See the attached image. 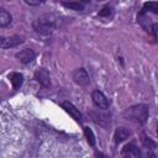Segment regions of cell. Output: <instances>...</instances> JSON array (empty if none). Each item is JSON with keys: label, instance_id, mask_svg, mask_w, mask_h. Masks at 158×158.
I'll use <instances>...</instances> for the list:
<instances>
[{"label": "cell", "instance_id": "2", "mask_svg": "<svg viewBox=\"0 0 158 158\" xmlns=\"http://www.w3.org/2000/svg\"><path fill=\"white\" fill-rule=\"evenodd\" d=\"M123 116L127 120L135 121L137 123H144L148 118V105H146V104L133 105L125 110Z\"/></svg>", "mask_w": 158, "mask_h": 158}, {"label": "cell", "instance_id": "8", "mask_svg": "<svg viewBox=\"0 0 158 158\" xmlns=\"http://www.w3.org/2000/svg\"><path fill=\"white\" fill-rule=\"evenodd\" d=\"M35 78H36V80H37L41 85H43L44 88H48V86L51 85L49 73H48L46 69H43V68L38 69V70L35 73Z\"/></svg>", "mask_w": 158, "mask_h": 158}, {"label": "cell", "instance_id": "1", "mask_svg": "<svg viewBox=\"0 0 158 158\" xmlns=\"http://www.w3.org/2000/svg\"><path fill=\"white\" fill-rule=\"evenodd\" d=\"M33 28L41 35H49L56 28V17L51 14L41 15L33 22Z\"/></svg>", "mask_w": 158, "mask_h": 158}, {"label": "cell", "instance_id": "5", "mask_svg": "<svg viewBox=\"0 0 158 158\" xmlns=\"http://www.w3.org/2000/svg\"><path fill=\"white\" fill-rule=\"evenodd\" d=\"M23 42L22 37L20 36H10V37H4L0 36V47L1 48H12V47H17Z\"/></svg>", "mask_w": 158, "mask_h": 158}, {"label": "cell", "instance_id": "7", "mask_svg": "<svg viewBox=\"0 0 158 158\" xmlns=\"http://www.w3.org/2000/svg\"><path fill=\"white\" fill-rule=\"evenodd\" d=\"M35 57H36V54H35V52H33L31 48H25V49L20 51V52L16 54V58H17L21 63H23V64L31 63V62L35 59Z\"/></svg>", "mask_w": 158, "mask_h": 158}, {"label": "cell", "instance_id": "9", "mask_svg": "<svg viewBox=\"0 0 158 158\" xmlns=\"http://www.w3.org/2000/svg\"><path fill=\"white\" fill-rule=\"evenodd\" d=\"M62 107H63V109L65 110V112L69 114L75 121H80V120H81V114H80L79 109H77L72 102L64 101V102H62Z\"/></svg>", "mask_w": 158, "mask_h": 158}, {"label": "cell", "instance_id": "10", "mask_svg": "<svg viewBox=\"0 0 158 158\" xmlns=\"http://www.w3.org/2000/svg\"><path fill=\"white\" fill-rule=\"evenodd\" d=\"M131 136V131L126 127H117L115 131V143L118 144L123 141H126Z\"/></svg>", "mask_w": 158, "mask_h": 158}, {"label": "cell", "instance_id": "6", "mask_svg": "<svg viewBox=\"0 0 158 158\" xmlns=\"http://www.w3.org/2000/svg\"><path fill=\"white\" fill-rule=\"evenodd\" d=\"M90 116H91V120L100 125V126H104L106 127L109 123H110V115H106L104 112H99V111H90Z\"/></svg>", "mask_w": 158, "mask_h": 158}, {"label": "cell", "instance_id": "11", "mask_svg": "<svg viewBox=\"0 0 158 158\" xmlns=\"http://www.w3.org/2000/svg\"><path fill=\"white\" fill-rule=\"evenodd\" d=\"M9 79L12 84V88L14 89H19L22 83H23V75L21 73H17V72H12L9 74Z\"/></svg>", "mask_w": 158, "mask_h": 158}, {"label": "cell", "instance_id": "18", "mask_svg": "<svg viewBox=\"0 0 158 158\" xmlns=\"http://www.w3.org/2000/svg\"><path fill=\"white\" fill-rule=\"evenodd\" d=\"M110 14H111V9H110V7H104V9L99 12V16H101V17H109Z\"/></svg>", "mask_w": 158, "mask_h": 158}, {"label": "cell", "instance_id": "16", "mask_svg": "<svg viewBox=\"0 0 158 158\" xmlns=\"http://www.w3.org/2000/svg\"><path fill=\"white\" fill-rule=\"evenodd\" d=\"M84 135H85V137H86L88 143H89L90 146H95V143H96V138H95V135H94V132L91 131V128H89V127H84Z\"/></svg>", "mask_w": 158, "mask_h": 158}, {"label": "cell", "instance_id": "19", "mask_svg": "<svg viewBox=\"0 0 158 158\" xmlns=\"http://www.w3.org/2000/svg\"><path fill=\"white\" fill-rule=\"evenodd\" d=\"M25 2H26L27 5H32V6H35V5H40V4H42V1H31V0H25Z\"/></svg>", "mask_w": 158, "mask_h": 158}, {"label": "cell", "instance_id": "20", "mask_svg": "<svg viewBox=\"0 0 158 158\" xmlns=\"http://www.w3.org/2000/svg\"><path fill=\"white\" fill-rule=\"evenodd\" d=\"M95 157H96V158H109L106 154H104L102 152H98V151L95 152Z\"/></svg>", "mask_w": 158, "mask_h": 158}, {"label": "cell", "instance_id": "14", "mask_svg": "<svg viewBox=\"0 0 158 158\" xmlns=\"http://www.w3.org/2000/svg\"><path fill=\"white\" fill-rule=\"evenodd\" d=\"M122 153H130V154H135V156H137V157H139L141 158V151L133 144V143H128V144H126L125 147H123V149H122Z\"/></svg>", "mask_w": 158, "mask_h": 158}, {"label": "cell", "instance_id": "13", "mask_svg": "<svg viewBox=\"0 0 158 158\" xmlns=\"http://www.w3.org/2000/svg\"><path fill=\"white\" fill-rule=\"evenodd\" d=\"M88 1H70V2H62L63 6L70 9V10H75V11H83L84 6Z\"/></svg>", "mask_w": 158, "mask_h": 158}, {"label": "cell", "instance_id": "12", "mask_svg": "<svg viewBox=\"0 0 158 158\" xmlns=\"http://www.w3.org/2000/svg\"><path fill=\"white\" fill-rule=\"evenodd\" d=\"M12 21V16L11 14L4 9V7H0V27H7Z\"/></svg>", "mask_w": 158, "mask_h": 158}, {"label": "cell", "instance_id": "3", "mask_svg": "<svg viewBox=\"0 0 158 158\" xmlns=\"http://www.w3.org/2000/svg\"><path fill=\"white\" fill-rule=\"evenodd\" d=\"M73 80L75 84L80 85V86H85L89 84L90 79H89V74L86 72V69L84 68H77L74 72H73Z\"/></svg>", "mask_w": 158, "mask_h": 158}, {"label": "cell", "instance_id": "15", "mask_svg": "<svg viewBox=\"0 0 158 158\" xmlns=\"http://www.w3.org/2000/svg\"><path fill=\"white\" fill-rule=\"evenodd\" d=\"M141 142H142V144L144 146L146 149H154L156 148V142L152 141L149 137H147L144 133L141 135Z\"/></svg>", "mask_w": 158, "mask_h": 158}, {"label": "cell", "instance_id": "4", "mask_svg": "<svg viewBox=\"0 0 158 158\" xmlns=\"http://www.w3.org/2000/svg\"><path fill=\"white\" fill-rule=\"evenodd\" d=\"M91 99H93V102L100 109V110H106L110 105V101L109 99L104 95V93H101L100 90H94L91 93Z\"/></svg>", "mask_w": 158, "mask_h": 158}, {"label": "cell", "instance_id": "17", "mask_svg": "<svg viewBox=\"0 0 158 158\" xmlns=\"http://www.w3.org/2000/svg\"><path fill=\"white\" fill-rule=\"evenodd\" d=\"M143 11H152L153 14H158V4L157 2H144Z\"/></svg>", "mask_w": 158, "mask_h": 158}]
</instances>
